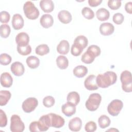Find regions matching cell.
<instances>
[{"label":"cell","mask_w":132,"mask_h":132,"mask_svg":"<svg viewBox=\"0 0 132 132\" xmlns=\"http://www.w3.org/2000/svg\"><path fill=\"white\" fill-rule=\"evenodd\" d=\"M117 80V75L113 71H107L104 74H98L96 77V82L98 87L106 88L114 84Z\"/></svg>","instance_id":"1"},{"label":"cell","mask_w":132,"mask_h":132,"mask_svg":"<svg viewBox=\"0 0 132 132\" xmlns=\"http://www.w3.org/2000/svg\"><path fill=\"white\" fill-rule=\"evenodd\" d=\"M23 10L26 17L30 20L37 19L40 14L39 10L31 1H27L24 4Z\"/></svg>","instance_id":"2"},{"label":"cell","mask_w":132,"mask_h":132,"mask_svg":"<svg viewBox=\"0 0 132 132\" xmlns=\"http://www.w3.org/2000/svg\"><path fill=\"white\" fill-rule=\"evenodd\" d=\"M101 100L102 97L100 94L94 93L90 94L86 102L85 106L86 108L89 111H94L98 108Z\"/></svg>","instance_id":"3"},{"label":"cell","mask_w":132,"mask_h":132,"mask_svg":"<svg viewBox=\"0 0 132 132\" xmlns=\"http://www.w3.org/2000/svg\"><path fill=\"white\" fill-rule=\"evenodd\" d=\"M120 80L122 83V88L126 92L132 91V77L131 73L129 71H123L120 75Z\"/></svg>","instance_id":"4"},{"label":"cell","mask_w":132,"mask_h":132,"mask_svg":"<svg viewBox=\"0 0 132 132\" xmlns=\"http://www.w3.org/2000/svg\"><path fill=\"white\" fill-rule=\"evenodd\" d=\"M10 128L12 132H22L24 130V123L18 115L13 114L11 116Z\"/></svg>","instance_id":"5"},{"label":"cell","mask_w":132,"mask_h":132,"mask_svg":"<svg viewBox=\"0 0 132 132\" xmlns=\"http://www.w3.org/2000/svg\"><path fill=\"white\" fill-rule=\"evenodd\" d=\"M123 107V103L120 100L112 101L107 107L108 113L112 116H117L120 112Z\"/></svg>","instance_id":"6"},{"label":"cell","mask_w":132,"mask_h":132,"mask_svg":"<svg viewBox=\"0 0 132 132\" xmlns=\"http://www.w3.org/2000/svg\"><path fill=\"white\" fill-rule=\"evenodd\" d=\"M38 105V101L35 97H29L26 99L22 103V107L23 111L26 113L33 111Z\"/></svg>","instance_id":"7"},{"label":"cell","mask_w":132,"mask_h":132,"mask_svg":"<svg viewBox=\"0 0 132 132\" xmlns=\"http://www.w3.org/2000/svg\"><path fill=\"white\" fill-rule=\"evenodd\" d=\"M50 117L51 127H53L56 128H60L62 127L64 124V119L60 116L53 113H48Z\"/></svg>","instance_id":"8"},{"label":"cell","mask_w":132,"mask_h":132,"mask_svg":"<svg viewBox=\"0 0 132 132\" xmlns=\"http://www.w3.org/2000/svg\"><path fill=\"white\" fill-rule=\"evenodd\" d=\"M84 86L88 90H95L98 88L96 82V76L94 75H89L85 80Z\"/></svg>","instance_id":"9"},{"label":"cell","mask_w":132,"mask_h":132,"mask_svg":"<svg viewBox=\"0 0 132 132\" xmlns=\"http://www.w3.org/2000/svg\"><path fill=\"white\" fill-rule=\"evenodd\" d=\"M38 126L40 131H45L51 127L50 117L48 114L41 117L38 121Z\"/></svg>","instance_id":"10"},{"label":"cell","mask_w":132,"mask_h":132,"mask_svg":"<svg viewBox=\"0 0 132 132\" xmlns=\"http://www.w3.org/2000/svg\"><path fill=\"white\" fill-rule=\"evenodd\" d=\"M11 71L15 76H22L25 71V68L23 64L19 61L13 62L10 67Z\"/></svg>","instance_id":"11"},{"label":"cell","mask_w":132,"mask_h":132,"mask_svg":"<svg viewBox=\"0 0 132 132\" xmlns=\"http://www.w3.org/2000/svg\"><path fill=\"white\" fill-rule=\"evenodd\" d=\"M114 30V26L110 23H102L100 26V32L103 36H109Z\"/></svg>","instance_id":"12"},{"label":"cell","mask_w":132,"mask_h":132,"mask_svg":"<svg viewBox=\"0 0 132 132\" xmlns=\"http://www.w3.org/2000/svg\"><path fill=\"white\" fill-rule=\"evenodd\" d=\"M24 21L23 17L20 14H14L12 16V25L15 30H19L24 26Z\"/></svg>","instance_id":"13"},{"label":"cell","mask_w":132,"mask_h":132,"mask_svg":"<svg viewBox=\"0 0 132 132\" xmlns=\"http://www.w3.org/2000/svg\"><path fill=\"white\" fill-rule=\"evenodd\" d=\"M62 113L67 117H71L76 112V106L70 102H67L61 107Z\"/></svg>","instance_id":"14"},{"label":"cell","mask_w":132,"mask_h":132,"mask_svg":"<svg viewBox=\"0 0 132 132\" xmlns=\"http://www.w3.org/2000/svg\"><path fill=\"white\" fill-rule=\"evenodd\" d=\"M69 128L73 131H78L80 130L82 126L81 120L78 117H75L70 120Z\"/></svg>","instance_id":"15"},{"label":"cell","mask_w":132,"mask_h":132,"mask_svg":"<svg viewBox=\"0 0 132 132\" xmlns=\"http://www.w3.org/2000/svg\"><path fill=\"white\" fill-rule=\"evenodd\" d=\"M40 23L41 26L45 28L51 27L54 23L53 16L49 14H44L40 18Z\"/></svg>","instance_id":"16"},{"label":"cell","mask_w":132,"mask_h":132,"mask_svg":"<svg viewBox=\"0 0 132 132\" xmlns=\"http://www.w3.org/2000/svg\"><path fill=\"white\" fill-rule=\"evenodd\" d=\"M13 82V79L11 75L8 72L3 73L1 75V85L5 88H9Z\"/></svg>","instance_id":"17"},{"label":"cell","mask_w":132,"mask_h":132,"mask_svg":"<svg viewBox=\"0 0 132 132\" xmlns=\"http://www.w3.org/2000/svg\"><path fill=\"white\" fill-rule=\"evenodd\" d=\"M15 42L18 45H27L29 42V36L26 32H20L16 35Z\"/></svg>","instance_id":"18"},{"label":"cell","mask_w":132,"mask_h":132,"mask_svg":"<svg viewBox=\"0 0 132 132\" xmlns=\"http://www.w3.org/2000/svg\"><path fill=\"white\" fill-rule=\"evenodd\" d=\"M40 7L44 12L49 13L53 11L54 4L51 0H42L40 2Z\"/></svg>","instance_id":"19"},{"label":"cell","mask_w":132,"mask_h":132,"mask_svg":"<svg viewBox=\"0 0 132 132\" xmlns=\"http://www.w3.org/2000/svg\"><path fill=\"white\" fill-rule=\"evenodd\" d=\"M59 20L63 24H68L72 21V15L70 12L65 10H61L58 14Z\"/></svg>","instance_id":"20"},{"label":"cell","mask_w":132,"mask_h":132,"mask_svg":"<svg viewBox=\"0 0 132 132\" xmlns=\"http://www.w3.org/2000/svg\"><path fill=\"white\" fill-rule=\"evenodd\" d=\"M70 50V45L68 41L61 40L57 46V51L61 55H66Z\"/></svg>","instance_id":"21"},{"label":"cell","mask_w":132,"mask_h":132,"mask_svg":"<svg viewBox=\"0 0 132 132\" xmlns=\"http://www.w3.org/2000/svg\"><path fill=\"white\" fill-rule=\"evenodd\" d=\"M96 16L99 21H105L109 18L110 13L106 9L101 8L96 11Z\"/></svg>","instance_id":"22"},{"label":"cell","mask_w":132,"mask_h":132,"mask_svg":"<svg viewBox=\"0 0 132 132\" xmlns=\"http://www.w3.org/2000/svg\"><path fill=\"white\" fill-rule=\"evenodd\" d=\"M73 74L77 77L81 78L84 77L88 73V69L86 67L82 65L76 66L73 71Z\"/></svg>","instance_id":"23"},{"label":"cell","mask_w":132,"mask_h":132,"mask_svg":"<svg viewBox=\"0 0 132 132\" xmlns=\"http://www.w3.org/2000/svg\"><path fill=\"white\" fill-rule=\"evenodd\" d=\"M88 43L87 38L82 35H80L77 36L74 41V43L75 45L78 46L79 48L84 50L86 47Z\"/></svg>","instance_id":"24"},{"label":"cell","mask_w":132,"mask_h":132,"mask_svg":"<svg viewBox=\"0 0 132 132\" xmlns=\"http://www.w3.org/2000/svg\"><path fill=\"white\" fill-rule=\"evenodd\" d=\"M67 101L75 106L77 105L80 101V96L79 94L75 91H72L68 93L67 97Z\"/></svg>","instance_id":"25"},{"label":"cell","mask_w":132,"mask_h":132,"mask_svg":"<svg viewBox=\"0 0 132 132\" xmlns=\"http://www.w3.org/2000/svg\"><path fill=\"white\" fill-rule=\"evenodd\" d=\"M56 64L57 67L62 70L65 69L69 65V60L68 58L62 55H60L56 59Z\"/></svg>","instance_id":"26"},{"label":"cell","mask_w":132,"mask_h":132,"mask_svg":"<svg viewBox=\"0 0 132 132\" xmlns=\"http://www.w3.org/2000/svg\"><path fill=\"white\" fill-rule=\"evenodd\" d=\"M11 96V93L7 90H1L0 91V105H6Z\"/></svg>","instance_id":"27"},{"label":"cell","mask_w":132,"mask_h":132,"mask_svg":"<svg viewBox=\"0 0 132 132\" xmlns=\"http://www.w3.org/2000/svg\"><path fill=\"white\" fill-rule=\"evenodd\" d=\"M26 62L27 65L31 69H36L40 64L39 59L35 56H30L27 57Z\"/></svg>","instance_id":"28"},{"label":"cell","mask_w":132,"mask_h":132,"mask_svg":"<svg viewBox=\"0 0 132 132\" xmlns=\"http://www.w3.org/2000/svg\"><path fill=\"white\" fill-rule=\"evenodd\" d=\"M110 120L109 118L106 115L101 116L98 119V123L100 128L104 129L108 127L110 124Z\"/></svg>","instance_id":"29"},{"label":"cell","mask_w":132,"mask_h":132,"mask_svg":"<svg viewBox=\"0 0 132 132\" xmlns=\"http://www.w3.org/2000/svg\"><path fill=\"white\" fill-rule=\"evenodd\" d=\"M36 54L40 56H43L50 52V48L47 44H40L36 47L35 50Z\"/></svg>","instance_id":"30"},{"label":"cell","mask_w":132,"mask_h":132,"mask_svg":"<svg viewBox=\"0 0 132 132\" xmlns=\"http://www.w3.org/2000/svg\"><path fill=\"white\" fill-rule=\"evenodd\" d=\"M10 27L8 24H3L0 26V35L3 38H7L10 35Z\"/></svg>","instance_id":"31"},{"label":"cell","mask_w":132,"mask_h":132,"mask_svg":"<svg viewBox=\"0 0 132 132\" xmlns=\"http://www.w3.org/2000/svg\"><path fill=\"white\" fill-rule=\"evenodd\" d=\"M18 52L23 56L29 55L31 52V47L28 44L27 45H17Z\"/></svg>","instance_id":"32"},{"label":"cell","mask_w":132,"mask_h":132,"mask_svg":"<svg viewBox=\"0 0 132 132\" xmlns=\"http://www.w3.org/2000/svg\"><path fill=\"white\" fill-rule=\"evenodd\" d=\"M87 52H88L89 53H90L91 55L95 58L100 55L101 49L100 47L97 45H92L88 47Z\"/></svg>","instance_id":"33"},{"label":"cell","mask_w":132,"mask_h":132,"mask_svg":"<svg viewBox=\"0 0 132 132\" xmlns=\"http://www.w3.org/2000/svg\"><path fill=\"white\" fill-rule=\"evenodd\" d=\"M81 14L84 18L88 20L92 19L94 17V13L93 10L89 7H85L81 10Z\"/></svg>","instance_id":"34"},{"label":"cell","mask_w":132,"mask_h":132,"mask_svg":"<svg viewBox=\"0 0 132 132\" xmlns=\"http://www.w3.org/2000/svg\"><path fill=\"white\" fill-rule=\"evenodd\" d=\"M95 58L92 56L90 53L88 52H85L81 56V60L85 63L86 64H90L94 60Z\"/></svg>","instance_id":"35"},{"label":"cell","mask_w":132,"mask_h":132,"mask_svg":"<svg viewBox=\"0 0 132 132\" xmlns=\"http://www.w3.org/2000/svg\"><path fill=\"white\" fill-rule=\"evenodd\" d=\"M11 57L10 55L6 53L1 54L0 55V63L2 65H7L11 61Z\"/></svg>","instance_id":"36"},{"label":"cell","mask_w":132,"mask_h":132,"mask_svg":"<svg viewBox=\"0 0 132 132\" xmlns=\"http://www.w3.org/2000/svg\"><path fill=\"white\" fill-rule=\"evenodd\" d=\"M55 104V99L52 96H45L43 100V105L47 108L51 107Z\"/></svg>","instance_id":"37"},{"label":"cell","mask_w":132,"mask_h":132,"mask_svg":"<svg viewBox=\"0 0 132 132\" xmlns=\"http://www.w3.org/2000/svg\"><path fill=\"white\" fill-rule=\"evenodd\" d=\"M108 6L112 10H117L121 6V1L119 0H109L108 1Z\"/></svg>","instance_id":"38"},{"label":"cell","mask_w":132,"mask_h":132,"mask_svg":"<svg viewBox=\"0 0 132 132\" xmlns=\"http://www.w3.org/2000/svg\"><path fill=\"white\" fill-rule=\"evenodd\" d=\"M124 20V17L123 15L121 13H115L112 17V20L113 22L118 25L121 24Z\"/></svg>","instance_id":"39"},{"label":"cell","mask_w":132,"mask_h":132,"mask_svg":"<svg viewBox=\"0 0 132 132\" xmlns=\"http://www.w3.org/2000/svg\"><path fill=\"white\" fill-rule=\"evenodd\" d=\"M96 124L93 121L87 122L85 126V129L87 132H93L96 130Z\"/></svg>","instance_id":"40"},{"label":"cell","mask_w":132,"mask_h":132,"mask_svg":"<svg viewBox=\"0 0 132 132\" xmlns=\"http://www.w3.org/2000/svg\"><path fill=\"white\" fill-rule=\"evenodd\" d=\"M10 16L8 12L6 11H3L0 13V21L2 23H7L10 20Z\"/></svg>","instance_id":"41"},{"label":"cell","mask_w":132,"mask_h":132,"mask_svg":"<svg viewBox=\"0 0 132 132\" xmlns=\"http://www.w3.org/2000/svg\"><path fill=\"white\" fill-rule=\"evenodd\" d=\"M7 124V118L6 113L3 110H0V126L1 127H5Z\"/></svg>","instance_id":"42"},{"label":"cell","mask_w":132,"mask_h":132,"mask_svg":"<svg viewBox=\"0 0 132 132\" xmlns=\"http://www.w3.org/2000/svg\"><path fill=\"white\" fill-rule=\"evenodd\" d=\"M84 50L79 48L77 45H75L74 44H73L71 46V53L72 55L74 56H78L81 54V53Z\"/></svg>","instance_id":"43"},{"label":"cell","mask_w":132,"mask_h":132,"mask_svg":"<svg viewBox=\"0 0 132 132\" xmlns=\"http://www.w3.org/2000/svg\"><path fill=\"white\" fill-rule=\"evenodd\" d=\"M29 129L31 132L40 131V130L39 129V126H38V121L32 122L29 125Z\"/></svg>","instance_id":"44"},{"label":"cell","mask_w":132,"mask_h":132,"mask_svg":"<svg viewBox=\"0 0 132 132\" xmlns=\"http://www.w3.org/2000/svg\"><path fill=\"white\" fill-rule=\"evenodd\" d=\"M102 2V0H89L88 3L91 7H96L100 5Z\"/></svg>","instance_id":"45"},{"label":"cell","mask_w":132,"mask_h":132,"mask_svg":"<svg viewBox=\"0 0 132 132\" xmlns=\"http://www.w3.org/2000/svg\"><path fill=\"white\" fill-rule=\"evenodd\" d=\"M125 10L127 13L129 14L132 13V3L131 2L126 3L125 5Z\"/></svg>","instance_id":"46"},{"label":"cell","mask_w":132,"mask_h":132,"mask_svg":"<svg viewBox=\"0 0 132 132\" xmlns=\"http://www.w3.org/2000/svg\"><path fill=\"white\" fill-rule=\"evenodd\" d=\"M107 131H119V130H118V129H115V128H111V129H108V130H107Z\"/></svg>","instance_id":"47"}]
</instances>
